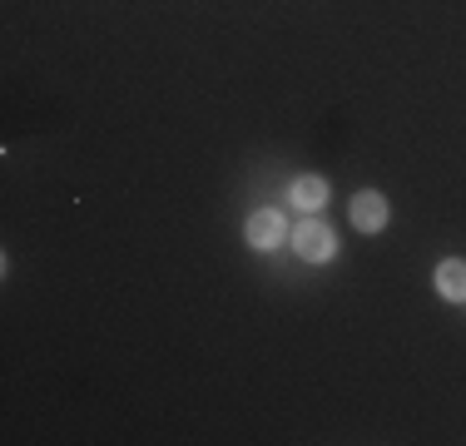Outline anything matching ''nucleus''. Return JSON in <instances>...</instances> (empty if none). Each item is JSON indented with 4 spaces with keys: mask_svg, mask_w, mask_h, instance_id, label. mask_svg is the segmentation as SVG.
Listing matches in <instances>:
<instances>
[{
    "mask_svg": "<svg viewBox=\"0 0 466 446\" xmlns=\"http://www.w3.org/2000/svg\"><path fill=\"white\" fill-rule=\"evenodd\" d=\"M293 253L303 263H328L332 253H338V238H332V228L323 218H303L293 228Z\"/></svg>",
    "mask_w": 466,
    "mask_h": 446,
    "instance_id": "f257e3e1",
    "label": "nucleus"
},
{
    "mask_svg": "<svg viewBox=\"0 0 466 446\" xmlns=\"http://www.w3.org/2000/svg\"><path fill=\"white\" fill-rule=\"evenodd\" d=\"M387 218H392V204H387L377 188H362L358 198H352V228H362V233H382L387 228Z\"/></svg>",
    "mask_w": 466,
    "mask_h": 446,
    "instance_id": "f03ea898",
    "label": "nucleus"
},
{
    "mask_svg": "<svg viewBox=\"0 0 466 446\" xmlns=\"http://www.w3.org/2000/svg\"><path fill=\"white\" fill-rule=\"evenodd\" d=\"M283 238H288V223H283L279 208H258V214L248 218V248L268 253V248H279Z\"/></svg>",
    "mask_w": 466,
    "mask_h": 446,
    "instance_id": "7ed1b4c3",
    "label": "nucleus"
},
{
    "mask_svg": "<svg viewBox=\"0 0 466 446\" xmlns=\"http://www.w3.org/2000/svg\"><path fill=\"white\" fill-rule=\"evenodd\" d=\"M288 198H293L303 214H318V208L328 204V178H318V174H303V178H293V188H288Z\"/></svg>",
    "mask_w": 466,
    "mask_h": 446,
    "instance_id": "20e7f679",
    "label": "nucleus"
},
{
    "mask_svg": "<svg viewBox=\"0 0 466 446\" xmlns=\"http://www.w3.org/2000/svg\"><path fill=\"white\" fill-rule=\"evenodd\" d=\"M437 293L447 298V303H466V258L437 263Z\"/></svg>",
    "mask_w": 466,
    "mask_h": 446,
    "instance_id": "39448f33",
    "label": "nucleus"
}]
</instances>
